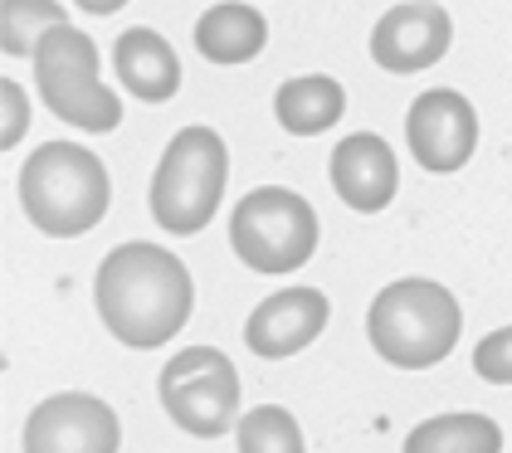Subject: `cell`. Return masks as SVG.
Listing matches in <instances>:
<instances>
[{
  "instance_id": "11",
  "label": "cell",
  "mask_w": 512,
  "mask_h": 453,
  "mask_svg": "<svg viewBox=\"0 0 512 453\" xmlns=\"http://www.w3.org/2000/svg\"><path fill=\"white\" fill-rule=\"evenodd\" d=\"M332 322V302L322 288L308 283H293V288H278L259 302L249 317H244V346L259 356V361H283V356H298L308 351Z\"/></svg>"
},
{
  "instance_id": "3",
  "label": "cell",
  "mask_w": 512,
  "mask_h": 453,
  "mask_svg": "<svg viewBox=\"0 0 512 453\" xmlns=\"http://www.w3.org/2000/svg\"><path fill=\"white\" fill-rule=\"evenodd\" d=\"M464 337V307L434 278H395L366 307V341L395 371H430Z\"/></svg>"
},
{
  "instance_id": "9",
  "label": "cell",
  "mask_w": 512,
  "mask_h": 453,
  "mask_svg": "<svg viewBox=\"0 0 512 453\" xmlns=\"http://www.w3.org/2000/svg\"><path fill=\"white\" fill-rule=\"evenodd\" d=\"M405 147L430 176H454L478 151V113L459 88H425L405 113Z\"/></svg>"
},
{
  "instance_id": "15",
  "label": "cell",
  "mask_w": 512,
  "mask_h": 453,
  "mask_svg": "<svg viewBox=\"0 0 512 453\" xmlns=\"http://www.w3.org/2000/svg\"><path fill=\"white\" fill-rule=\"evenodd\" d=\"M347 113V88L332 74L283 78L274 93V117L288 137H322Z\"/></svg>"
},
{
  "instance_id": "20",
  "label": "cell",
  "mask_w": 512,
  "mask_h": 453,
  "mask_svg": "<svg viewBox=\"0 0 512 453\" xmlns=\"http://www.w3.org/2000/svg\"><path fill=\"white\" fill-rule=\"evenodd\" d=\"M0 147H20L25 142V132H30V93L15 83V78L5 74L0 78Z\"/></svg>"
},
{
  "instance_id": "2",
  "label": "cell",
  "mask_w": 512,
  "mask_h": 453,
  "mask_svg": "<svg viewBox=\"0 0 512 453\" xmlns=\"http://www.w3.org/2000/svg\"><path fill=\"white\" fill-rule=\"evenodd\" d=\"M20 210L49 239H79L103 225L113 205V176L98 151L79 142H44L20 166Z\"/></svg>"
},
{
  "instance_id": "17",
  "label": "cell",
  "mask_w": 512,
  "mask_h": 453,
  "mask_svg": "<svg viewBox=\"0 0 512 453\" xmlns=\"http://www.w3.org/2000/svg\"><path fill=\"white\" fill-rule=\"evenodd\" d=\"M64 0H0V49L5 59H35L44 30L64 25Z\"/></svg>"
},
{
  "instance_id": "13",
  "label": "cell",
  "mask_w": 512,
  "mask_h": 453,
  "mask_svg": "<svg viewBox=\"0 0 512 453\" xmlns=\"http://www.w3.org/2000/svg\"><path fill=\"white\" fill-rule=\"evenodd\" d=\"M113 74L137 103H171L181 93V59L152 25H132L113 39Z\"/></svg>"
},
{
  "instance_id": "12",
  "label": "cell",
  "mask_w": 512,
  "mask_h": 453,
  "mask_svg": "<svg viewBox=\"0 0 512 453\" xmlns=\"http://www.w3.org/2000/svg\"><path fill=\"white\" fill-rule=\"evenodd\" d=\"M327 176H332V190L347 210L381 215L400 190V161H395V147L381 132H352L332 147Z\"/></svg>"
},
{
  "instance_id": "1",
  "label": "cell",
  "mask_w": 512,
  "mask_h": 453,
  "mask_svg": "<svg viewBox=\"0 0 512 453\" xmlns=\"http://www.w3.org/2000/svg\"><path fill=\"white\" fill-rule=\"evenodd\" d=\"M93 307L108 327V337L132 351H157L191 322L196 283L166 244L127 239L103 254L93 273Z\"/></svg>"
},
{
  "instance_id": "4",
  "label": "cell",
  "mask_w": 512,
  "mask_h": 453,
  "mask_svg": "<svg viewBox=\"0 0 512 453\" xmlns=\"http://www.w3.org/2000/svg\"><path fill=\"white\" fill-rule=\"evenodd\" d=\"M225 181H230V147L215 127L191 122L181 127L166 151H161L157 171H152V220L176 239H191L215 220L220 200H225Z\"/></svg>"
},
{
  "instance_id": "18",
  "label": "cell",
  "mask_w": 512,
  "mask_h": 453,
  "mask_svg": "<svg viewBox=\"0 0 512 453\" xmlns=\"http://www.w3.org/2000/svg\"><path fill=\"white\" fill-rule=\"evenodd\" d=\"M235 449L239 453H308V439L298 429V419L283 405H254L235 424Z\"/></svg>"
},
{
  "instance_id": "10",
  "label": "cell",
  "mask_w": 512,
  "mask_h": 453,
  "mask_svg": "<svg viewBox=\"0 0 512 453\" xmlns=\"http://www.w3.org/2000/svg\"><path fill=\"white\" fill-rule=\"evenodd\" d=\"M454 44V20L439 0H400L371 25V64L386 74H425Z\"/></svg>"
},
{
  "instance_id": "21",
  "label": "cell",
  "mask_w": 512,
  "mask_h": 453,
  "mask_svg": "<svg viewBox=\"0 0 512 453\" xmlns=\"http://www.w3.org/2000/svg\"><path fill=\"white\" fill-rule=\"evenodd\" d=\"M79 10H88V15H118L127 0H74Z\"/></svg>"
},
{
  "instance_id": "5",
  "label": "cell",
  "mask_w": 512,
  "mask_h": 453,
  "mask_svg": "<svg viewBox=\"0 0 512 453\" xmlns=\"http://www.w3.org/2000/svg\"><path fill=\"white\" fill-rule=\"evenodd\" d=\"M35 88L40 103L54 117H64L69 127H79L88 137H108L122 127V98L98 74V44L83 35L79 25H54L35 44Z\"/></svg>"
},
{
  "instance_id": "14",
  "label": "cell",
  "mask_w": 512,
  "mask_h": 453,
  "mask_svg": "<svg viewBox=\"0 0 512 453\" xmlns=\"http://www.w3.org/2000/svg\"><path fill=\"white\" fill-rule=\"evenodd\" d=\"M196 54L215 69H235V64H254L269 44V20L259 5L249 0H215L205 5V15L196 20Z\"/></svg>"
},
{
  "instance_id": "7",
  "label": "cell",
  "mask_w": 512,
  "mask_h": 453,
  "mask_svg": "<svg viewBox=\"0 0 512 453\" xmlns=\"http://www.w3.org/2000/svg\"><path fill=\"white\" fill-rule=\"evenodd\" d=\"M157 400L171 424L196 439H220L239 424V371L220 346H181L157 376Z\"/></svg>"
},
{
  "instance_id": "6",
  "label": "cell",
  "mask_w": 512,
  "mask_h": 453,
  "mask_svg": "<svg viewBox=\"0 0 512 453\" xmlns=\"http://www.w3.org/2000/svg\"><path fill=\"white\" fill-rule=\"evenodd\" d=\"M322 225H317V210L308 195L288 186H259L249 190L230 215V249L244 268L254 273H298V268L313 264Z\"/></svg>"
},
{
  "instance_id": "16",
  "label": "cell",
  "mask_w": 512,
  "mask_h": 453,
  "mask_svg": "<svg viewBox=\"0 0 512 453\" xmlns=\"http://www.w3.org/2000/svg\"><path fill=\"white\" fill-rule=\"evenodd\" d=\"M400 453H503V429L473 410L430 415L405 434Z\"/></svg>"
},
{
  "instance_id": "19",
  "label": "cell",
  "mask_w": 512,
  "mask_h": 453,
  "mask_svg": "<svg viewBox=\"0 0 512 453\" xmlns=\"http://www.w3.org/2000/svg\"><path fill=\"white\" fill-rule=\"evenodd\" d=\"M473 376L488 385H512V322L473 346Z\"/></svg>"
},
{
  "instance_id": "8",
  "label": "cell",
  "mask_w": 512,
  "mask_h": 453,
  "mask_svg": "<svg viewBox=\"0 0 512 453\" xmlns=\"http://www.w3.org/2000/svg\"><path fill=\"white\" fill-rule=\"evenodd\" d=\"M25 453H118L122 419L103 395L88 390H54L25 415L20 429Z\"/></svg>"
}]
</instances>
